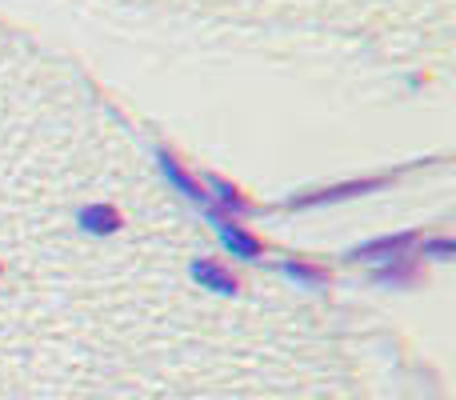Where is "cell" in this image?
I'll return each instance as SVG.
<instances>
[{"mask_svg": "<svg viewBox=\"0 0 456 400\" xmlns=\"http://www.w3.org/2000/svg\"><path fill=\"white\" fill-rule=\"evenodd\" d=\"M221 236H224V244L236 252V257H256V252H260V241H256V236L240 233V228H236V224L228 228L224 220H221Z\"/></svg>", "mask_w": 456, "mask_h": 400, "instance_id": "7a4b0ae2", "label": "cell"}, {"mask_svg": "<svg viewBox=\"0 0 456 400\" xmlns=\"http://www.w3.org/2000/svg\"><path fill=\"white\" fill-rule=\"evenodd\" d=\"M192 276H197V281H205V284H213L216 292H232L236 289V276L232 273H224L221 265H192Z\"/></svg>", "mask_w": 456, "mask_h": 400, "instance_id": "6da1fadb", "label": "cell"}, {"mask_svg": "<svg viewBox=\"0 0 456 400\" xmlns=\"http://www.w3.org/2000/svg\"><path fill=\"white\" fill-rule=\"evenodd\" d=\"M289 276H297V281H308V284H321V281H329V273L324 268H313V265H289L284 268Z\"/></svg>", "mask_w": 456, "mask_h": 400, "instance_id": "5b68a950", "label": "cell"}, {"mask_svg": "<svg viewBox=\"0 0 456 400\" xmlns=\"http://www.w3.org/2000/svg\"><path fill=\"white\" fill-rule=\"evenodd\" d=\"M165 173H168V176H173V181H176V184H181V192H189V197H197V200H200V197H205V192H200V184H197V181H192V176H189V173H184V168H181V165H176V160H173V157H165Z\"/></svg>", "mask_w": 456, "mask_h": 400, "instance_id": "277c9868", "label": "cell"}, {"mask_svg": "<svg viewBox=\"0 0 456 400\" xmlns=\"http://www.w3.org/2000/svg\"><path fill=\"white\" fill-rule=\"evenodd\" d=\"M409 244H412V236H380V241L356 249V257H393V252L409 249Z\"/></svg>", "mask_w": 456, "mask_h": 400, "instance_id": "3957f363", "label": "cell"}]
</instances>
